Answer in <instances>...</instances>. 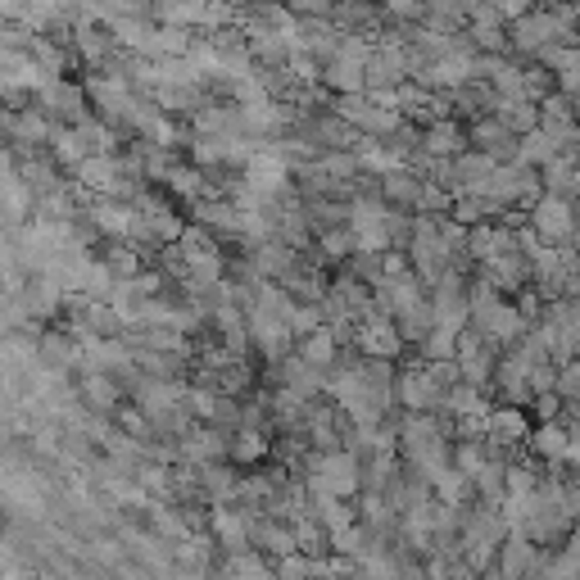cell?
Segmentation results:
<instances>
[{
    "mask_svg": "<svg viewBox=\"0 0 580 580\" xmlns=\"http://www.w3.org/2000/svg\"><path fill=\"white\" fill-rule=\"evenodd\" d=\"M313 485H318V494H332V499L354 494L363 485V463L354 454H341V449L323 454V458H313Z\"/></svg>",
    "mask_w": 580,
    "mask_h": 580,
    "instance_id": "obj_1",
    "label": "cell"
},
{
    "mask_svg": "<svg viewBox=\"0 0 580 580\" xmlns=\"http://www.w3.org/2000/svg\"><path fill=\"white\" fill-rule=\"evenodd\" d=\"M413 254H417V276H422V281H440V272H444V254H449V240L435 231V222H431V218H422V222H417Z\"/></svg>",
    "mask_w": 580,
    "mask_h": 580,
    "instance_id": "obj_2",
    "label": "cell"
},
{
    "mask_svg": "<svg viewBox=\"0 0 580 580\" xmlns=\"http://www.w3.org/2000/svg\"><path fill=\"white\" fill-rule=\"evenodd\" d=\"M535 227L544 240H571L575 236V218H571V204L557 200V195H544L535 204Z\"/></svg>",
    "mask_w": 580,
    "mask_h": 580,
    "instance_id": "obj_3",
    "label": "cell"
},
{
    "mask_svg": "<svg viewBox=\"0 0 580 580\" xmlns=\"http://www.w3.org/2000/svg\"><path fill=\"white\" fill-rule=\"evenodd\" d=\"M399 399H404L413 413H426V408L444 404L449 390L435 381V372H408V377H399Z\"/></svg>",
    "mask_w": 580,
    "mask_h": 580,
    "instance_id": "obj_4",
    "label": "cell"
},
{
    "mask_svg": "<svg viewBox=\"0 0 580 580\" xmlns=\"http://www.w3.org/2000/svg\"><path fill=\"white\" fill-rule=\"evenodd\" d=\"M359 341H363V350H368L372 359H390V354H399V345H404V336H399V327H395L390 313H372V318L363 323Z\"/></svg>",
    "mask_w": 580,
    "mask_h": 580,
    "instance_id": "obj_5",
    "label": "cell"
},
{
    "mask_svg": "<svg viewBox=\"0 0 580 580\" xmlns=\"http://www.w3.org/2000/svg\"><path fill=\"white\" fill-rule=\"evenodd\" d=\"M341 123H359V127H368V132H390V127L399 123V114H395V109L381 114V105H372V100H363V96H341Z\"/></svg>",
    "mask_w": 580,
    "mask_h": 580,
    "instance_id": "obj_6",
    "label": "cell"
},
{
    "mask_svg": "<svg viewBox=\"0 0 580 580\" xmlns=\"http://www.w3.org/2000/svg\"><path fill=\"white\" fill-rule=\"evenodd\" d=\"M82 182H87L91 191H109V195H118V191L127 186V173H123L109 154H96L91 164H82Z\"/></svg>",
    "mask_w": 580,
    "mask_h": 580,
    "instance_id": "obj_7",
    "label": "cell"
},
{
    "mask_svg": "<svg viewBox=\"0 0 580 580\" xmlns=\"http://www.w3.org/2000/svg\"><path fill=\"white\" fill-rule=\"evenodd\" d=\"M526 164H544V168H553L557 164V141L539 127V132H530L526 141H521V168Z\"/></svg>",
    "mask_w": 580,
    "mask_h": 580,
    "instance_id": "obj_8",
    "label": "cell"
},
{
    "mask_svg": "<svg viewBox=\"0 0 580 580\" xmlns=\"http://www.w3.org/2000/svg\"><path fill=\"white\" fill-rule=\"evenodd\" d=\"M526 566H535V548L526 544V535H512L508 548H503V575H508V580H521Z\"/></svg>",
    "mask_w": 580,
    "mask_h": 580,
    "instance_id": "obj_9",
    "label": "cell"
},
{
    "mask_svg": "<svg viewBox=\"0 0 580 580\" xmlns=\"http://www.w3.org/2000/svg\"><path fill=\"white\" fill-rule=\"evenodd\" d=\"M458 363H463V377H467V381H481V377L490 372L485 345H481V341H472V336H463V341H458Z\"/></svg>",
    "mask_w": 580,
    "mask_h": 580,
    "instance_id": "obj_10",
    "label": "cell"
},
{
    "mask_svg": "<svg viewBox=\"0 0 580 580\" xmlns=\"http://www.w3.org/2000/svg\"><path fill=\"white\" fill-rule=\"evenodd\" d=\"M332 354H336V341H332L327 332H318V336H309V341H304V363H309V368L332 363Z\"/></svg>",
    "mask_w": 580,
    "mask_h": 580,
    "instance_id": "obj_11",
    "label": "cell"
},
{
    "mask_svg": "<svg viewBox=\"0 0 580 580\" xmlns=\"http://www.w3.org/2000/svg\"><path fill=\"white\" fill-rule=\"evenodd\" d=\"M182 454L186 458H218L222 454V440H218V431H200V435H191L182 444Z\"/></svg>",
    "mask_w": 580,
    "mask_h": 580,
    "instance_id": "obj_12",
    "label": "cell"
},
{
    "mask_svg": "<svg viewBox=\"0 0 580 580\" xmlns=\"http://www.w3.org/2000/svg\"><path fill=\"white\" fill-rule=\"evenodd\" d=\"M386 195L408 204V200H417V195H422V186H417L408 173H386Z\"/></svg>",
    "mask_w": 580,
    "mask_h": 580,
    "instance_id": "obj_13",
    "label": "cell"
},
{
    "mask_svg": "<svg viewBox=\"0 0 580 580\" xmlns=\"http://www.w3.org/2000/svg\"><path fill=\"white\" fill-rule=\"evenodd\" d=\"M87 399L96 404V408H114L118 404V390H114V381H105V377H87Z\"/></svg>",
    "mask_w": 580,
    "mask_h": 580,
    "instance_id": "obj_14",
    "label": "cell"
},
{
    "mask_svg": "<svg viewBox=\"0 0 580 580\" xmlns=\"http://www.w3.org/2000/svg\"><path fill=\"white\" fill-rule=\"evenodd\" d=\"M231 575H236V580H272V571H267L258 557H245V553L231 557Z\"/></svg>",
    "mask_w": 580,
    "mask_h": 580,
    "instance_id": "obj_15",
    "label": "cell"
},
{
    "mask_svg": "<svg viewBox=\"0 0 580 580\" xmlns=\"http://www.w3.org/2000/svg\"><path fill=\"white\" fill-rule=\"evenodd\" d=\"M431 154H454L458 150V127H449V123H440V127H431Z\"/></svg>",
    "mask_w": 580,
    "mask_h": 580,
    "instance_id": "obj_16",
    "label": "cell"
},
{
    "mask_svg": "<svg viewBox=\"0 0 580 580\" xmlns=\"http://www.w3.org/2000/svg\"><path fill=\"white\" fill-rule=\"evenodd\" d=\"M539 449H544V454H553V458H566V431L548 422V426L539 431Z\"/></svg>",
    "mask_w": 580,
    "mask_h": 580,
    "instance_id": "obj_17",
    "label": "cell"
},
{
    "mask_svg": "<svg viewBox=\"0 0 580 580\" xmlns=\"http://www.w3.org/2000/svg\"><path fill=\"white\" fill-rule=\"evenodd\" d=\"M350 245H354V236H345V231H332V236H323V249H327V258H341Z\"/></svg>",
    "mask_w": 580,
    "mask_h": 580,
    "instance_id": "obj_18",
    "label": "cell"
},
{
    "mask_svg": "<svg viewBox=\"0 0 580 580\" xmlns=\"http://www.w3.org/2000/svg\"><path fill=\"white\" fill-rule=\"evenodd\" d=\"M557 386H562V395H580V363L566 368V372L557 377Z\"/></svg>",
    "mask_w": 580,
    "mask_h": 580,
    "instance_id": "obj_19",
    "label": "cell"
},
{
    "mask_svg": "<svg viewBox=\"0 0 580 580\" xmlns=\"http://www.w3.org/2000/svg\"><path fill=\"white\" fill-rule=\"evenodd\" d=\"M258 449H263V444H258V435H245V440L236 444V458H254Z\"/></svg>",
    "mask_w": 580,
    "mask_h": 580,
    "instance_id": "obj_20",
    "label": "cell"
},
{
    "mask_svg": "<svg viewBox=\"0 0 580 580\" xmlns=\"http://www.w3.org/2000/svg\"><path fill=\"white\" fill-rule=\"evenodd\" d=\"M553 413H557V395H539V417L548 422Z\"/></svg>",
    "mask_w": 580,
    "mask_h": 580,
    "instance_id": "obj_21",
    "label": "cell"
},
{
    "mask_svg": "<svg viewBox=\"0 0 580 580\" xmlns=\"http://www.w3.org/2000/svg\"><path fill=\"white\" fill-rule=\"evenodd\" d=\"M485 580H508V575H503V571H499V575H485Z\"/></svg>",
    "mask_w": 580,
    "mask_h": 580,
    "instance_id": "obj_22",
    "label": "cell"
}]
</instances>
